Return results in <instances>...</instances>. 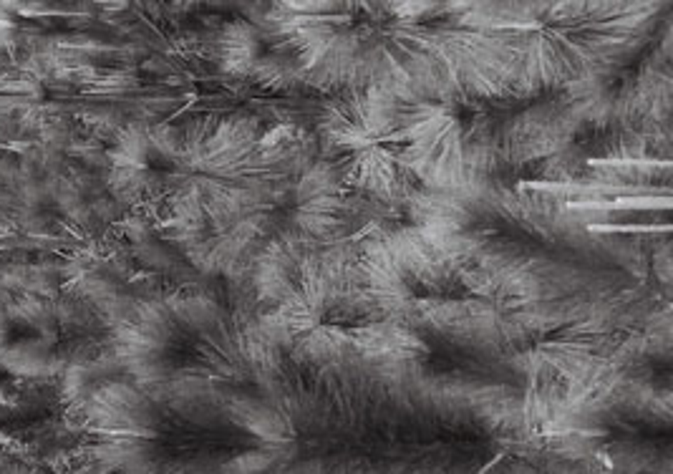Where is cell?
Masks as SVG:
<instances>
[{"label": "cell", "mask_w": 673, "mask_h": 474, "mask_svg": "<svg viewBox=\"0 0 673 474\" xmlns=\"http://www.w3.org/2000/svg\"><path fill=\"white\" fill-rule=\"evenodd\" d=\"M222 51H225V64H230L227 69L233 74H240L252 64V39L240 28L230 31V41L222 46Z\"/></svg>", "instance_id": "obj_2"}, {"label": "cell", "mask_w": 673, "mask_h": 474, "mask_svg": "<svg viewBox=\"0 0 673 474\" xmlns=\"http://www.w3.org/2000/svg\"><path fill=\"white\" fill-rule=\"evenodd\" d=\"M83 308L48 295L0 298V366L43 376L78 358Z\"/></svg>", "instance_id": "obj_1"}]
</instances>
